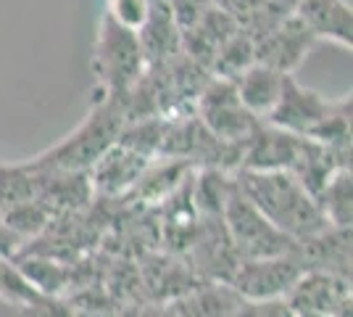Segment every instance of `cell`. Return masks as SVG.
I'll use <instances>...</instances> for the list:
<instances>
[{
    "label": "cell",
    "instance_id": "cell-20",
    "mask_svg": "<svg viewBox=\"0 0 353 317\" xmlns=\"http://www.w3.org/2000/svg\"><path fill=\"white\" fill-rule=\"evenodd\" d=\"M351 169H338L316 193V204L330 227H351Z\"/></svg>",
    "mask_w": 353,
    "mask_h": 317
},
{
    "label": "cell",
    "instance_id": "cell-21",
    "mask_svg": "<svg viewBox=\"0 0 353 317\" xmlns=\"http://www.w3.org/2000/svg\"><path fill=\"white\" fill-rule=\"evenodd\" d=\"M253 64H256V56H253V40H250L248 32L240 27V30L219 48V53L214 56L211 66H208V75L235 82L237 77L243 75L248 66H253Z\"/></svg>",
    "mask_w": 353,
    "mask_h": 317
},
{
    "label": "cell",
    "instance_id": "cell-8",
    "mask_svg": "<svg viewBox=\"0 0 353 317\" xmlns=\"http://www.w3.org/2000/svg\"><path fill=\"white\" fill-rule=\"evenodd\" d=\"M303 275L295 254L266 259H243L232 272L227 286L235 291L243 302H261V299H285L295 280Z\"/></svg>",
    "mask_w": 353,
    "mask_h": 317
},
{
    "label": "cell",
    "instance_id": "cell-1",
    "mask_svg": "<svg viewBox=\"0 0 353 317\" xmlns=\"http://www.w3.org/2000/svg\"><path fill=\"white\" fill-rule=\"evenodd\" d=\"M232 177H235L240 193L293 243L306 241L330 227L316 198L311 196L290 172H285V169H274V172L237 169Z\"/></svg>",
    "mask_w": 353,
    "mask_h": 317
},
{
    "label": "cell",
    "instance_id": "cell-3",
    "mask_svg": "<svg viewBox=\"0 0 353 317\" xmlns=\"http://www.w3.org/2000/svg\"><path fill=\"white\" fill-rule=\"evenodd\" d=\"M148 61L140 48L137 32L121 27L108 14L101 16L92 48V75H95V98L92 101H124L127 93L145 75Z\"/></svg>",
    "mask_w": 353,
    "mask_h": 317
},
{
    "label": "cell",
    "instance_id": "cell-22",
    "mask_svg": "<svg viewBox=\"0 0 353 317\" xmlns=\"http://www.w3.org/2000/svg\"><path fill=\"white\" fill-rule=\"evenodd\" d=\"M40 188V175L24 164H0V214L19 204L34 201Z\"/></svg>",
    "mask_w": 353,
    "mask_h": 317
},
{
    "label": "cell",
    "instance_id": "cell-10",
    "mask_svg": "<svg viewBox=\"0 0 353 317\" xmlns=\"http://www.w3.org/2000/svg\"><path fill=\"white\" fill-rule=\"evenodd\" d=\"M285 302L295 315L351 317V280L330 272H303L288 291Z\"/></svg>",
    "mask_w": 353,
    "mask_h": 317
},
{
    "label": "cell",
    "instance_id": "cell-14",
    "mask_svg": "<svg viewBox=\"0 0 353 317\" xmlns=\"http://www.w3.org/2000/svg\"><path fill=\"white\" fill-rule=\"evenodd\" d=\"M293 16L314 40H327L340 48L353 46V11L345 0H301Z\"/></svg>",
    "mask_w": 353,
    "mask_h": 317
},
{
    "label": "cell",
    "instance_id": "cell-19",
    "mask_svg": "<svg viewBox=\"0 0 353 317\" xmlns=\"http://www.w3.org/2000/svg\"><path fill=\"white\" fill-rule=\"evenodd\" d=\"M192 175V166L179 159H153L143 177L137 180L134 191L130 193V201H140V204H153L159 206L166 198L174 193L182 182Z\"/></svg>",
    "mask_w": 353,
    "mask_h": 317
},
{
    "label": "cell",
    "instance_id": "cell-6",
    "mask_svg": "<svg viewBox=\"0 0 353 317\" xmlns=\"http://www.w3.org/2000/svg\"><path fill=\"white\" fill-rule=\"evenodd\" d=\"M192 114L216 140L230 143V146L245 143L250 133L256 130V124L261 122L237 98L235 82L219 79V77H208L203 90L195 98Z\"/></svg>",
    "mask_w": 353,
    "mask_h": 317
},
{
    "label": "cell",
    "instance_id": "cell-17",
    "mask_svg": "<svg viewBox=\"0 0 353 317\" xmlns=\"http://www.w3.org/2000/svg\"><path fill=\"white\" fill-rule=\"evenodd\" d=\"M282 79H285V75H280V72L269 69L264 64H253L235 79L237 98L243 101V106L256 119L264 122L280 101Z\"/></svg>",
    "mask_w": 353,
    "mask_h": 317
},
{
    "label": "cell",
    "instance_id": "cell-25",
    "mask_svg": "<svg viewBox=\"0 0 353 317\" xmlns=\"http://www.w3.org/2000/svg\"><path fill=\"white\" fill-rule=\"evenodd\" d=\"M232 317H298L285 299H261V302H240Z\"/></svg>",
    "mask_w": 353,
    "mask_h": 317
},
{
    "label": "cell",
    "instance_id": "cell-4",
    "mask_svg": "<svg viewBox=\"0 0 353 317\" xmlns=\"http://www.w3.org/2000/svg\"><path fill=\"white\" fill-rule=\"evenodd\" d=\"M221 222L227 227V236L235 246L240 262L243 259L282 257V254H290L295 249V243L288 236H282L280 230L240 193L237 182H232V191L227 196Z\"/></svg>",
    "mask_w": 353,
    "mask_h": 317
},
{
    "label": "cell",
    "instance_id": "cell-11",
    "mask_svg": "<svg viewBox=\"0 0 353 317\" xmlns=\"http://www.w3.org/2000/svg\"><path fill=\"white\" fill-rule=\"evenodd\" d=\"M150 162L153 159H148L143 153L132 151L121 143H114L88 172L95 198H101V201L127 198L134 191V185L143 177V172L148 169Z\"/></svg>",
    "mask_w": 353,
    "mask_h": 317
},
{
    "label": "cell",
    "instance_id": "cell-27",
    "mask_svg": "<svg viewBox=\"0 0 353 317\" xmlns=\"http://www.w3.org/2000/svg\"><path fill=\"white\" fill-rule=\"evenodd\" d=\"M121 317H174L169 304H143V307H134L127 315Z\"/></svg>",
    "mask_w": 353,
    "mask_h": 317
},
{
    "label": "cell",
    "instance_id": "cell-24",
    "mask_svg": "<svg viewBox=\"0 0 353 317\" xmlns=\"http://www.w3.org/2000/svg\"><path fill=\"white\" fill-rule=\"evenodd\" d=\"M211 6L221 8L224 14H230L240 27L250 24L256 16H261L266 8L274 6V0H211Z\"/></svg>",
    "mask_w": 353,
    "mask_h": 317
},
{
    "label": "cell",
    "instance_id": "cell-23",
    "mask_svg": "<svg viewBox=\"0 0 353 317\" xmlns=\"http://www.w3.org/2000/svg\"><path fill=\"white\" fill-rule=\"evenodd\" d=\"M105 14L117 19L121 27L137 32L145 24L150 14V0H108V11Z\"/></svg>",
    "mask_w": 353,
    "mask_h": 317
},
{
    "label": "cell",
    "instance_id": "cell-16",
    "mask_svg": "<svg viewBox=\"0 0 353 317\" xmlns=\"http://www.w3.org/2000/svg\"><path fill=\"white\" fill-rule=\"evenodd\" d=\"M137 40H140V48L145 53L148 66L166 64L182 53L179 27H176L166 0H150V14H148L145 24L137 30Z\"/></svg>",
    "mask_w": 353,
    "mask_h": 317
},
{
    "label": "cell",
    "instance_id": "cell-18",
    "mask_svg": "<svg viewBox=\"0 0 353 317\" xmlns=\"http://www.w3.org/2000/svg\"><path fill=\"white\" fill-rule=\"evenodd\" d=\"M243 302L227 283H201L169 302L174 317H232Z\"/></svg>",
    "mask_w": 353,
    "mask_h": 317
},
{
    "label": "cell",
    "instance_id": "cell-5",
    "mask_svg": "<svg viewBox=\"0 0 353 317\" xmlns=\"http://www.w3.org/2000/svg\"><path fill=\"white\" fill-rule=\"evenodd\" d=\"M345 108H351V95L327 98L322 93L301 85L293 75H285L280 101H277V106L272 108V114L264 122L280 127L285 133L314 140L324 130V124L330 119H335Z\"/></svg>",
    "mask_w": 353,
    "mask_h": 317
},
{
    "label": "cell",
    "instance_id": "cell-15",
    "mask_svg": "<svg viewBox=\"0 0 353 317\" xmlns=\"http://www.w3.org/2000/svg\"><path fill=\"white\" fill-rule=\"evenodd\" d=\"M240 30L235 19L230 14H224L216 6H208V11L192 27H188L185 32H179V48L182 53L190 61L201 64L208 72L214 56L219 53V48Z\"/></svg>",
    "mask_w": 353,
    "mask_h": 317
},
{
    "label": "cell",
    "instance_id": "cell-2",
    "mask_svg": "<svg viewBox=\"0 0 353 317\" xmlns=\"http://www.w3.org/2000/svg\"><path fill=\"white\" fill-rule=\"evenodd\" d=\"M124 124L127 119L119 101H92L90 114L74 133L50 146L48 151L37 153L27 164L37 172H90V166L119 140Z\"/></svg>",
    "mask_w": 353,
    "mask_h": 317
},
{
    "label": "cell",
    "instance_id": "cell-26",
    "mask_svg": "<svg viewBox=\"0 0 353 317\" xmlns=\"http://www.w3.org/2000/svg\"><path fill=\"white\" fill-rule=\"evenodd\" d=\"M166 6H169L172 16H174L179 32H185L188 27H192L201 16L206 14L211 0H166Z\"/></svg>",
    "mask_w": 353,
    "mask_h": 317
},
{
    "label": "cell",
    "instance_id": "cell-9",
    "mask_svg": "<svg viewBox=\"0 0 353 317\" xmlns=\"http://www.w3.org/2000/svg\"><path fill=\"white\" fill-rule=\"evenodd\" d=\"M185 259L203 283H230L232 272L240 265V257L227 236L221 217L198 222L195 238H192L190 249L185 251Z\"/></svg>",
    "mask_w": 353,
    "mask_h": 317
},
{
    "label": "cell",
    "instance_id": "cell-13",
    "mask_svg": "<svg viewBox=\"0 0 353 317\" xmlns=\"http://www.w3.org/2000/svg\"><path fill=\"white\" fill-rule=\"evenodd\" d=\"M303 272H330L351 280V227H327L293 249Z\"/></svg>",
    "mask_w": 353,
    "mask_h": 317
},
{
    "label": "cell",
    "instance_id": "cell-7",
    "mask_svg": "<svg viewBox=\"0 0 353 317\" xmlns=\"http://www.w3.org/2000/svg\"><path fill=\"white\" fill-rule=\"evenodd\" d=\"M256 64H264L280 75H293L314 48V37L293 14H280L248 32Z\"/></svg>",
    "mask_w": 353,
    "mask_h": 317
},
{
    "label": "cell",
    "instance_id": "cell-28",
    "mask_svg": "<svg viewBox=\"0 0 353 317\" xmlns=\"http://www.w3.org/2000/svg\"><path fill=\"white\" fill-rule=\"evenodd\" d=\"M298 3H301V0H274V6H280L282 11H290V14H293V8Z\"/></svg>",
    "mask_w": 353,
    "mask_h": 317
},
{
    "label": "cell",
    "instance_id": "cell-29",
    "mask_svg": "<svg viewBox=\"0 0 353 317\" xmlns=\"http://www.w3.org/2000/svg\"><path fill=\"white\" fill-rule=\"evenodd\" d=\"M298 317H316V315H298Z\"/></svg>",
    "mask_w": 353,
    "mask_h": 317
},
{
    "label": "cell",
    "instance_id": "cell-12",
    "mask_svg": "<svg viewBox=\"0 0 353 317\" xmlns=\"http://www.w3.org/2000/svg\"><path fill=\"white\" fill-rule=\"evenodd\" d=\"M301 148H303V137L301 135L285 133V130L269 124V122H259L250 137L243 143L237 169H250V172L285 169V172H290Z\"/></svg>",
    "mask_w": 353,
    "mask_h": 317
}]
</instances>
